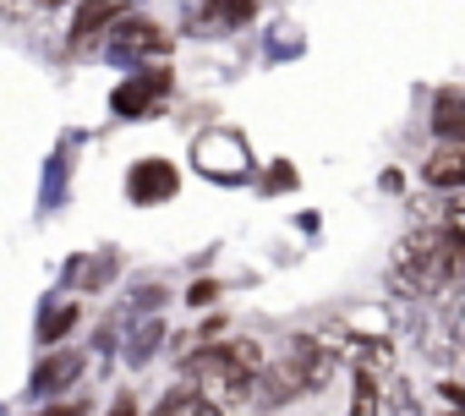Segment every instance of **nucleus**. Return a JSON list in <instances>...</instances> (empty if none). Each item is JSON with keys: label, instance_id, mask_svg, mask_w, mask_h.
I'll return each mask as SVG.
<instances>
[{"label": "nucleus", "instance_id": "nucleus-5", "mask_svg": "<svg viewBox=\"0 0 465 416\" xmlns=\"http://www.w3.org/2000/svg\"><path fill=\"white\" fill-rule=\"evenodd\" d=\"M432 126H438V137H443V143H460V132H465V110H460V88H443V94H438V110H432Z\"/></svg>", "mask_w": 465, "mask_h": 416}, {"label": "nucleus", "instance_id": "nucleus-9", "mask_svg": "<svg viewBox=\"0 0 465 416\" xmlns=\"http://www.w3.org/2000/svg\"><path fill=\"white\" fill-rule=\"evenodd\" d=\"M208 17H213V23H247V17H252V0H213Z\"/></svg>", "mask_w": 465, "mask_h": 416}, {"label": "nucleus", "instance_id": "nucleus-7", "mask_svg": "<svg viewBox=\"0 0 465 416\" xmlns=\"http://www.w3.org/2000/svg\"><path fill=\"white\" fill-rule=\"evenodd\" d=\"M153 94H159V77H148V83H132V88H121V94H115V110H126V115H132V110H143Z\"/></svg>", "mask_w": 465, "mask_h": 416}, {"label": "nucleus", "instance_id": "nucleus-6", "mask_svg": "<svg viewBox=\"0 0 465 416\" xmlns=\"http://www.w3.org/2000/svg\"><path fill=\"white\" fill-rule=\"evenodd\" d=\"M170 192H175V175L164 164H143L132 175V197H170Z\"/></svg>", "mask_w": 465, "mask_h": 416}, {"label": "nucleus", "instance_id": "nucleus-11", "mask_svg": "<svg viewBox=\"0 0 465 416\" xmlns=\"http://www.w3.org/2000/svg\"><path fill=\"white\" fill-rule=\"evenodd\" d=\"M181 405H186V389H175V394L159 405V416H181Z\"/></svg>", "mask_w": 465, "mask_h": 416}, {"label": "nucleus", "instance_id": "nucleus-4", "mask_svg": "<svg viewBox=\"0 0 465 416\" xmlns=\"http://www.w3.org/2000/svg\"><path fill=\"white\" fill-rule=\"evenodd\" d=\"M427 181L443 186V192H454V186L465 181V148H460V143H443V148L427 159Z\"/></svg>", "mask_w": 465, "mask_h": 416}, {"label": "nucleus", "instance_id": "nucleus-2", "mask_svg": "<svg viewBox=\"0 0 465 416\" xmlns=\"http://www.w3.org/2000/svg\"><path fill=\"white\" fill-rule=\"evenodd\" d=\"M115 39H110V55H121V61H159V55H170V39L153 28V23H121V28H110Z\"/></svg>", "mask_w": 465, "mask_h": 416}, {"label": "nucleus", "instance_id": "nucleus-13", "mask_svg": "<svg viewBox=\"0 0 465 416\" xmlns=\"http://www.w3.org/2000/svg\"><path fill=\"white\" fill-rule=\"evenodd\" d=\"M39 6H61V0H39Z\"/></svg>", "mask_w": 465, "mask_h": 416}, {"label": "nucleus", "instance_id": "nucleus-3", "mask_svg": "<svg viewBox=\"0 0 465 416\" xmlns=\"http://www.w3.org/2000/svg\"><path fill=\"white\" fill-rule=\"evenodd\" d=\"M121 6H126V0H83L77 17H72V45H88L94 34H104L121 17Z\"/></svg>", "mask_w": 465, "mask_h": 416}, {"label": "nucleus", "instance_id": "nucleus-8", "mask_svg": "<svg viewBox=\"0 0 465 416\" xmlns=\"http://www.w3.org/2000/svg\"><path fill=\"white\" fill-rule=\"evenodd\" d=\"M378 389H383V383H378L372 372H361V378H356V405H351V416H378Z\"/></svg>", "mask_w": 465, "mask_h": 416}, {"label": "nucleus", "instance_id": "nucleus-10", "mask_svg": "<svg viewBox=\"0 0 465 416\" xmlns=\"http://www.w3.org/2000/svg\"><path fill=\"white\" fill-rule=\"evenodd\" d=\"M181 416H219V405H213V400H203L197 389H186V405H181Z\"/></svg>", "mask_w": 465, "mask_h": 416}, {"label": "nucleus", "instance_id": "nucleus-1", "mask_svg": "<svg viewBox=\"0 0 465 416\" xmlns=\"http://www.w3.org/2000/svg\"><path fill=\"white\" fill-rule=\"evenodd\" d=\"M285 372H291L296 394H312V389H323V383L334 378V345H323V340L302 334V340L291 345V362H285Z\"/></svg>", "mask_w": 465, "mask_h": 416}, {"label": "nucleus", "instance_id": "nucleus-14", "mask_svg": "<svg viewBox=\"0 0 465 416\" xmlns=\"http://www.w3.org/2000/svg\"><path fill=\"white\" fill-rule=\"evenodd\" d=\"M50 416H66V411H50Z\"/></svg>", "mask_w": 465, "mask_h": 416}, {"label": "nucleus", "instance_id": "nucleus-12", "mask_svg": "<svg viewBox=\"0 0 465 416\" xmlns=\"http://www.w3.org/2000/svg\"><path fill=\"white\" fill-rule=\"evenodd\" d=\"M110 416H137V411H132V400H115V411H110Z\"/></svg>", "mask_w": 465, "mask_h": 416}]
</instances>
